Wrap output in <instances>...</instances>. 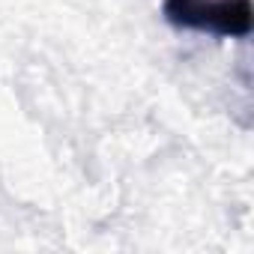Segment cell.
Masks as SVG:
<instances>
[{
	"mask_svg": "<svg viewBox=\"0 0 254 254\" xmlns=\"http://www.w3.org/2000/svg\"><path fill=\"white\" fill-rule=\"evenodd\" d=\"M165 18L183 30L242 39L251 33V0H165Z\"/></svg>",
	"mask_w": 254,
	"mask_h": 254,
	"instance_id": "1",
	"label": "cell"
}]
</instances>
